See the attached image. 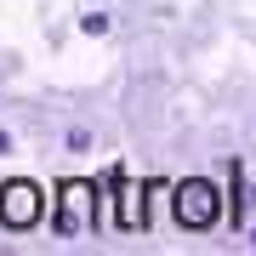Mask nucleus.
I'll list each match as a JSON object with an SVG mask.
<instances>
[{
  "instance_id": "f03ea898",
  "label": "nucleus",
  "mask_w": 256,
  "mask_h": 256,
  "mask_svg": "<svg viewBox=\"0 0 256 256\" xmlns=\"http://www.w3.org/2000/svg\"><path fill=\"white\" fill-rule=\"evenodd\" d=\"M0 222H6V228H34L40 222V188L34 182H6L0 188Z\"/></svg>"
},
{
  "instance_id": "20e7f679",
  "label": "nucleus",
  "mask_w": 256,
  "mask_h": 256,
  "mask_svg": "<svg viewBox=\"0 0 256 256\" xmlns=\"http://www.w3.org/2000/svg\"><path fill=\"white\" fill-rule=\"evenodd\" d=\"M80 34H108V12H86V18H80Z\"/></svg>"
},
{
  "instance_id": "f257e3e1",
  "label": "nucleus",
  "mask_w": 256,
  "mask_h": 256,
  "mask_svg": "<svg viewBox=\"0 0 256 256\" xmlns=\"http://www.w3.org/2000/svg\"><path fill=\"white\" fill-rule=\"evenodd\" d=\"M171 216H176V228H188V234L216 228L222 222V188L210 182V176H182V182L171 188Z\"/></svg>"
},
{
  "instance_id": "39448f33",
  "label": "nucleus",
  "mask_w": 256,
  "mask_h": 256,
  "mask_svg": "<svg viewBox=\"0 0 256 256\" xmlns=\"http://www.w3.org/2000/svg\"><path fill=\"white\" fill-rule=\"evenodd\" d=\"M12 148H18V142H12V131H6V126H0V160H6V154H12Z\"/></svg>"
},
{
  "instance_id": "7ed1b4c3",
  "label": "nucleus",
  "mask_w": 256,
  "mask_h": 256,
  "mask_svg": "<svg viewBox=\"0 0 256 256\" xmlns=\"http://www.w3.org/2000/svg\"><path fill=\"white\" fill-rule=\"evenodd\" d=\"M63 148H68V154H92V148H97V137H92L86 126H68V131H63Z\"/></svg>"
},
{
  "instance_id": "423d86ee",
  "label": "nucleus",
  "mask_w": 256,
  "mask_h": 256,
  "mask_svg": "<svg viewBox=\"0 0 256 256\" xmlns=\"http://www.w3.org/2000/svg\"><path fill=\"white\" fill-rule=\"evenodd\" d=\"M250 250H256V228H250Z\"/></svg>"
}]
</instances>
